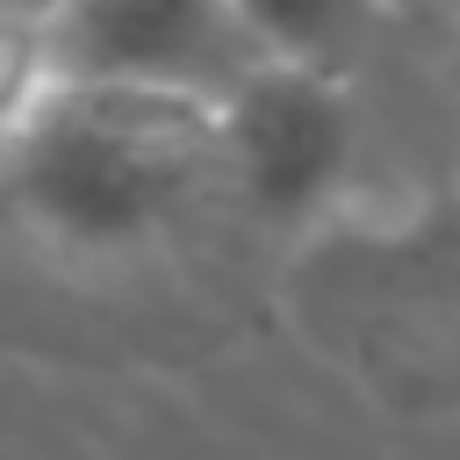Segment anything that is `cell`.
<instances>
[{
    "mask_svg": "<svg viewBox=\"0 0 460 460\" xmlns=\"http://www.w3.org/2000/svg\"><path fill=\"white\" fill-rule=\"evenodd\" d=\"M259 58H295V65H338L374 36L388 0H230Z\"/></svg>",
    "mask_w": 460,
    "mask_h": 460,
    "instance_id": "4",
    "label": "cell"
},
{
    "mask_svg": "<svg viewBox=\"0 0 460 460\" xmlns=\"http://www.w3.org/2000/svg\"><path fill=\"white\" fill-rule=\"evenodd\" d=\"M58 79H65V72H58L43 7H29V0H0V144L50 101Z\"/></svg>",
    "mask_w": 460,
    "mask_h": 460,
    "instance_id": "6",
    "label": "cell"
},
{
    "mask_svg": "<svg viewBox=\"0 0 460 460\" xmlns=\"http://www.w3.org/2000/svg\"><path fill=\"white\" fill-rule=\"evenodd\" d=\"M216 137H223L230 208L302 230L323 223V208L338 201L359 158V108L338 65L259 58L216 101Z\"/></svg>",
    "mask_w": 460,
    "mask_h": 460,
    "instance_id": "2",
    "label": "cell"
},
{
    "mask_svg": "<svg viewBox=\"0 0 460 460\" xmlns=\"http://www.w3.org/2000/svg\"><path fill=\"white\" fill-rule=\"evenodd\" d=\"M410 7H460V0H388V14H410Z\"/></svg>",
    "mask_w": 460,
    "mask_h": 460,
    "instance_id": "7",
    "label": "cell"
},
{
    "mask_svg": "<svg viewBox=\"0 0 460 460\" xmlns=\"http://www.w3.org/2000/svg\"><path fill=\"white\" fill-rule=\"evenodd\" d=\"M230 201L208 93L58 79L0 144V216L72 259H137Z\"/></svg>",
    "mask_w": 460,
    "mask_h": 460,
    "instance_id": "1",
    "label": "cell"
},
{
    "mask_svg": "<svg viewBox=\"0 0 460 460\" xmlns=\"http://www.w3.org/2000/svg\"><path fill=\"white\" fill-rule=\"evenodd\" d=\"M453 86H460V36H453Z\"/></svg>",
    "mask_w": 460,
    "mask_h": 460,
    "instance_id": "8",
    "label": "cell"
},
{
    "mask_svg": "<svg viewBox=\"0 0 460 460\" xmlns=\"http://www.w3.org/2000/svg\"><path fill=\"white\" fill-rule=\"evenodd\" d=\"M367 280L460 309V201H438L410 223H381V237L367 244Z\"/></svg>",
    "mask_w": 460,
    "mask_h": 460,
    "instance_id": "5",
    "label": "cell"
},
{
    "mask_svg": "<svg viewBox=\"0 0 460 460\" xmlns=\"http://www.w3.org/2000/svg\"><path fill=\"white\" fill-rule=\"evenodd\" d=\"M43 29L65 79L223 101L259 65L230 0H43Z\"/></svg>",
    "mask_w": 460,
    "mask_h": 460,
    "instance_id": "3",
    "label": "cell"
},
{
    "mask_svg": "<svg viewBox=\"0 0 460 460\" xmlns=\"http://www.w3.org/2000/svg\"><path fill=\"white\" fill-rule=\"evenodd\" d=\"M29 7H43V0H29Z\"/></svg>",
    "mask_w": 460,
    "mask_h": 460,
    "instance_id": "9",
    "label": "cell"
}]
</instances>
